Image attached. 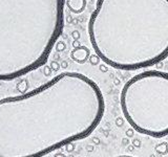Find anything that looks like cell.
Returning <instances> with one entry per match:
<instances>
[{"mask_svg": "<svg viewBox=\"0 0 168 157\" xmlns=\"http://www.w3.org/2000/svg\"><path fill=\"white\" fill-rule=\"evenodd\" d=\"M104 111L98 84L76 71L0 99V157H43L84 139L99 126Z\"/></svg>", "mask_w": 168, "mask_h": 157, "instance_id": "1", "label": "cell"}, {"mask_svg": "<svg viewBox=\"0 0 168 157\" xmlns=\"http://www.w3.org/2000/svg\"><path fill=\"white\" fill-rule=\"evenodd\" d=\"M88 37L115 69L151 67L168 58V0H97Z\"/></svg>", "mask_w": 168, "mask_h": 157, "instance_id": "2", "label": "cell"}, {"mask_svg": "<svg viewBox=\"0 0 168 157\" xmlns=\"http://www.w3.org/2000/svg\"><path fill=\"white\" fill-rule=\"evenodd\" d=\"M65 0H0V81L43 66L64 27Z\"/></svg>", "mask_w": 168, "mask_h": 157, "instance_id": "3", "label": "cell"}, {"mask_svg": "<svg viewBox=\"0 0 168 157\" xmlns=\"http://www.w3.org/2000/svg\"><path fill=\"white\" fill-rule=\"evenodd\" d=\"M120 105L127 123L140 134L168 135V73L146 70L128 80L121 90Z\"/></svg>", "mask_w": 168, "mask_h": 157, "instance_id": "4", "label": "cell"}, {"mask_svg": "<svg viewBox=\"0 0 168 157\" xmlns=\"http://www.w3.org/2000/svg\"><path fill=\"white\" fill-rule=\"evenodd\" d=\"M90 56V50L86 46L80 45L79 47L74 48L70 51V58L72 60L79 64H84L88 60V57Z\"/></svg>", "mask_w": 168, "mask_h": 157, "instance_id": "5", "label": "cell"}, {"mask_svg": "<svg viewBox=\"0 0 168 157\" xmlns=\"http://www.w3.org/2000/svg\"><path fill=\"white\" fill-rule=\"evenodd\" d=\"M66 6L74 14H80L86 8V0H66Z\"/></svg>", "mask_w": 168, "mask_h": 157, "instance_id": "6", "label": "cell"}, {"mask_svg": "<svg viewBox=\"0 0 168 157\" xmlns=\"http://www.w3.org/2000/svg\"><path fill=\"white\" fill-rule=\"evenodd\" d=\"M17 89L18 91L20 93H24L26 92V90L28 89V80H25V79H23L22 81H20V82L17 84Z\"/></svg>", "mask_w": 168, "mask_h": 157, "instance_id": "7", "label": "cell"}, {"mask_svg": "<svg viewBox=\"0 0 168 157\" xmlns=\"http://www.w3.org/2000/svg\"><path fill=\"white\" fill-rule=\"evenodd\" d=\"M156 152L158 154H166L168 152V144L167 142H162L156 147Z\"/></svg>", "mask_w": 168, "mask_h": 157, "instance_id": "8", "label": "cell"}, {"mask_svg": "<svg viewBox=\"0 0 168 157\" xmlns=\"http://www.w3.org/2000/svg\"><path fill=\"white\" fill-rule=\"evenodd\" d=\"M55 48H56V51L58 52H61L66 48V44L64 41H57L55 44Z\"/></svg>", "mask_w": 168, "mask_h": 157, "instance_id": "9", "label": "cell"}, {"mask_svg": "<svg viewBox=\"0 0 168 157\" xmlns=\"http://www.w3.org/2000/svg\"><path fill=\"white\" fill-rule=\"evenodd\" d=\"M87 61H89V63L91 65H94V66H95V65H98L99 64V62H100V58L98 57V56L96 55H91V56H89V57H88V60Z\"/></svg>", "mask_w": 168, "mask_h": 157, "instance_id": "10", "label": "cell"}, {"mask_svg": "<svg viewBox=\"0 0 168 157\" xmlns=\"http://www.w3.org/2000/svg\"><path fill=\"white\" fill-rule=\"evenodd\" d=\"M50 67L52 68L53 71H58V70L60 69V64H59L57 61H52V62H50Z\"/></svg>", "mask_w": 168, "mask_h": 157, "instance_id": "11", "label": "cell"}, {"mask_svg": "<svg viewBox=\"0 0 168 157\" xmlns=\"http://www.w3.org/2000/svg\"><path fill=\"white\" fill-rule=\"evenodd\" d=\"M72 37H73L74 40H79L80 37H81V35L78 30H73V32H72Z\"/></svg>", "mask_w": 168, "mask_h": 157, "instance_id": "12", "label": "cell"}, {"mask_svg": "<svg viewBox=\"0 0 168 157\" xmlns=\"http://www.w3.org/2000/svg\"><path fill=\"white\" fill-rule=\"evenodd\" d=\"M52 68L50 67V66H46V67L43 69V73H44V75H46V77H50V75H52Z\"/></svg>", "mask_w": 168, "mask_h": 157, "instance_id": "13", "label": "cell"}, {"mask_svg": "<svg viewBox=\"0 0 168 157\" xmlns=\"http://www.w3.org/2000/svg\"><path fill=\"white\" fill-rule=\"evenodd\" d=\"M65 148H66V151H67V152H72V151L75 149V145H74V142H70V144L65 145Z\"/></svg>", "mask_w": 168, "mask_h": 157, "instance_id": "14", "label": "cell"}, {"mask_svg": "<svg viewBox=\"0 0 168 157\" xmlns=\"http://www.w3.org/2000/svg\"><path fill=\"white\" fill-rule=\"evenodd\" d=\"M133 131L135 130L133 129V128H129V129L126 131V136H128V137H131L133 135Z\"/></svg>", "mask_w": 168, "mask_h": 157, "instance_id": "15", "label": "cell"}, {"mask_svg": "<svg viewBox=\"0 0 168 157\" xmlns=\"http://www.w3.org/2000/svg\"><path fill=\"white\" fill-rule=\"evenodd\" d=\"M67 66H68V64H67V62H66V61H62V62H61V64H60V68H63V69H66V68H67Z\"/></svg>", "mask_w": 168, "mask_h": 157, "instance_id": "16", "label": "cell"}, {"mask_svg": "<svg viewBox=\"0 0 168 157\" xmlns=\"http://www.w3.org/2000/svg\"><path fill=\"white\" fill-rule=\"evenodd\" d=\"M116 124H117V126L121 127V126L123 125V120H122L121 117H119V118H117V120H116Z\"/></svg>", "mask_w": 168, "mask_h": 157, "instance_id": "17", "label": "cell"}, {"mask_svg": "<svg viewBox=\"0 0 168 157\" xmlns=\"http://www.w3.org/2000/svg\"><path fill=\"white\" fill-rule=\"evenodd\" d=\"M81 45V43H80V41L79 40H74V42H73V46H74V48H76V47H79Z\"/></svg>", "mask_w": 168, "mask_h": 157, "instance_id": "18", "label": "cell"}, {"mask_svg": "<svg viewBox=\"0 0 168 157\" xmlns=\"http://www.w3.org/2000/svg\"><path fill=\"white\" fill-rule=\"evenodd\" d=\"M100 69L102 70L103 73H105V71H107V68H106L105 66H104V65H101V66H100Z\"/></svg>", "mask_w": 168, "mask_h": 157, "instance_id": "19", "label": "cell"}, {"mask_svg": "<svg viewBox=\"0 0 168 157\" xmlns=\"http://www.w3.org/2000/svg\"><path fill=\"white\" fill-rule=\"evenodd\" d=\"M133 146H135V147H140V142H139V140H133Z\"/></svg>", "mask_w": 168, "mask_h": 157, "instance_id": "20", "label": "cell"}]
</instances>
